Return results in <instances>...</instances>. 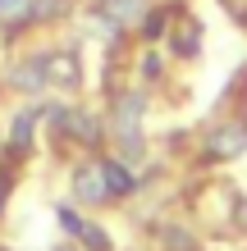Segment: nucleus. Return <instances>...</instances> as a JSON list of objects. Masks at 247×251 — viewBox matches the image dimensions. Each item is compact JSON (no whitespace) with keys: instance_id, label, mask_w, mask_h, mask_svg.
<instances>
[{"instance_id":"obj_12","label":"nucleus","mask_w":247,"mask_h":251,"mask_svg":"<svg viewBox=\"0 0 247 251\" xmlns=\"http://www.w3.org/2000/svg\"><path fill=\"white\" fill-rule=\"evenodd\" d=\"M78 238H82L87 247H92V251H106V247H110V238H106L101 228H92V224H82V233H78Z\"/></svg>"},{"instance_id":"obj_4","label":"nucleus","mask_w":247,"mask_h":251,"mask_svg":"<svg viewBox=\"0 0 247 251\" xmlns=\"http://www.w3.org/2000/svg\"><path fill=\"white\" fill-rule=\"evenodd\" d=\"M14 87H23V92L46 87V55H37V60H27V64L14 69Z\"/></svg>"},{"instance_id":"obj_2","label":"nucleus","mask_w":247,"mask_h":251,"mask_svg":"<svg viewBox=\"0 0 247 251\" xmlns=\"http://www.w3.org/2000/svg\"><path fill=\"white\" fill-rule=\"evenodd\" d=\"M142 9H147V0H96V19L106 23L110 32H114L119 23H133Z\"/></svg>"},{"instance_id":"obj_10","label":"nucleus","mask_w":247,"mask_h":251,"mask_svg":"<svg viewBox=\"0 0 247 251\" xmlns=\"http://www.w3.org/2000/svg\"><path fill=\"white\" fill-rule=\"evenodd\" d=\"M27 9H32V0H0V19L9 23H27Z\"/></svg>"},{"instance_id":"obj_5","label":"nucleus","mask_w":247,"mask_h":251,"mask_svg":"<svg viewBox=\"0 0 247 251\" xmlns=\"http://www.w3.org/2000/svg\"><path fill=\"white\" fill-rule=\"evenodd\" d=\"M46 82L74 87V82H78V64L69 60V55H46Z\"/></svg>"},{"instance_id":"obj_3","label":"nucleus","mask_w":247,"mask_h":251,"mask_svg":"<svg viewBox=\"0 0 247 251\" xmlns=\"http://www.w3.org/2000/svg\"><path fill=\"white\" fill-rule=\"evenodd\" d=\"M74 192H78V201H106L110 197V187H106V174H101V165H87L74 174Z\"/></svg>"},{"instance_id":"obj_7","label":"nucleus","mask_w":247,"mask_h":251,"mask_svg":"<svg viewBox=\"0 0 247 251\" xmlns=\"http://www.w3.org/2000/svg\"><path fill=\"white\" fill-rule=\"evenodd\" d=\"M60 124L74 132L78 142H96L101 137V132H96V119H87V114H74V110H69V114H60Z\"/></svg>"},{"instance_id":"obj_9","label":"nucleus","mask_w":247,"mask_h":251,"mask_svg":"<svg viewBox=\"0 0 247 251\" xmlns=\"http://www.w3.org/2000/svg\"><path fill=\"white\" fill-rule=\"evenodd\" d=\"M69 0H32V9H27V23H41V19H55V14H64Z\"/></svg>"},{"instance_id":"obj_6","label":"nucleus","mask_w":247,"mask_h":251,"mask_svg":"<svg viewBox=\"0 0 247 251\" xmlns=\"http://www.w3.org/2000/svg\"><path fill=\"white\" fill-rule=\"evenodd\" d=\"M243 146H247V132H243V128H220V132L211 137V151H215V155H238Z\"/></svg>"},{"instance_id":"obj_8","label":"nucleus","mask_w":247,"mask_h":251,"mask_svg":"<svg viewBox=\"0 0 247 251\" xmlns=\"http://www.w3.org/2000/svg\"><path fill=\"white\" fill-rule=\"evenodd\" d=\"M101 174H106V187L114 192V197H124V192L133 187V174H128L124 165H101Z\"/></svg>"},{"instance_id":"obj_1","label":"nucleus","mask_w":247,"mask_h":251,"mask_svg":"<svg viewBox=\"0 0 247 251\" xmlns=\"http://www.w3.org/2000/svg\"><path fill=\"white\" fill-rule=\"evenodd\" d=\"M137 119H142V96H124L119 100V114H114V128H119V142L128 155L142 151V137H137Z\"/></svg>"},{"instance_id":"obj_14","label":"nucleus","mask_w":247,"mask_h":251,"mask_svg":"<svg viewBox=\"0 0 247 251\" xmlns=\"http://www.w3.org/2000/svg\"><path fill=\"white\" fill-rule=\"evenodd\" d=\"M60 224H64L69 233H82V219H78L74 210H60Z\"/></svg>"},{"instance_id":"obj_13","label":"nucleus","mask_w":247,"mask_h":251,"mask_svg":"<svg viewBox=\"0 0 247 251\" xmlns=\"http://www.w3.org/2000/svg\"><path fill=\"white\" fill-rule=\"evenodd\" d=\"M224 9H229V14H234V19H238V23H247V0H224Z\"/></svg>"},{"instance_id":"obj_11","label":"nucleus","mask_w":247,"mask_h":251,"mask_svg":"<svg viewBox=\"0 0 247 251\" xmlns=\"http://www.w3.org/2000/svg\"><path fill=\"white\" fill-rule=\"evenodd\" d=\"M32 119H37L32 110H27V114H19V119H14V146H19V151H23L27 142H32Z\"/></svg>"}]
</instances>
